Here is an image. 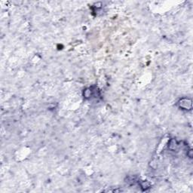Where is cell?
<instances>
[{
  "label": "cell",
  "mask_w": 193,
  "mask_h": 193,
  "mask_svg": "<svg viewBox=\"0 0 193 193\" xmlns=\"http://www.w3.org/2000/svg\"><path fill=\"white\" fill-rule=\"evenodd\" d=\"M180 106L184 110H190L192 108L191 100H188V99H183L180 100Z\"/></svg>",
  "instance_id": "obj_1"
}]
</instances>
